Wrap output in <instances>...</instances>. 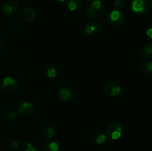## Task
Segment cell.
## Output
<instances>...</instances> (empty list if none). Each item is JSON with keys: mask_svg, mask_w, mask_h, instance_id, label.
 <instances>
[{"mask_svg": "<svg viewBox=\"0 0 152 151\" xmlns=\"http://www.w3.org/2000/svg\"><path fill=\"white\" fill-rule=\"evenodd\" d=\"M122 91L120 86L117 83L114 81H110L108 82L104 87V92L108 96L111 97H116L119 96Z\"/></svg>", "mask_w": 152, "mask_h": 151, "instance_id": "6", "label": "cell"}, {"mask_svg": "<svg viewBox=\"0 0 152 151\" xmlns=\"http://www.w3.org/2000/svg\"><path fill=\"white\" fill-rule=\"evenodd\" d=\"M45 73L48 78H53L57 75V69L56 67L52 65H48L45 67Z\"/></svg>", "mask_w": 152, "mask_h": 151, "instance_id": "18", "label": "cell"}, {"mask_svg": "<svg viewBox=\"0 0 152 151\" xmlns=\"http://www.w3.org/2000/svg\"><path fill=\"white\" fill-rule=\"evenodd\" d=\"M108 22L113 27H119L125 22V15L121 10H115L110 12L108 15Z\"/></svg>", "mask_w": 152, "mask_h": 151, "instance_id": "5", "label": "cell"}, {"mask_svg": "<svg viewBox=\"0 0 152 151\" xmlns=\"http://www.w3.org/2000/svg\"><path fill=\"white\" fill-rule=\"evenodd\" d=\"M22 28H23V25L20 22H17L15 25V30H22Z\"/></svg>", "mask_w": 152, "mask_h": 151, "instance_id": "24", "label": "cell"}, {"mask_svg": "<svg viewBox=\"0 0 152 151\" xmlns=\"http://www.w3.org/2000/svg\"><path fill=\"white\" fill-rule=\"evenodd\" d=\"M22 151H38V145L32 141H26L22 145Z\"/></svg>", "mask_w": 152, "mask_h": 151, "instance_id": "14", "label": "cell"}, {"mask_svg": "<svg viewBox=\"0 0 152 151\" xmlns=\"http://www.w3.org/2000/svg\"><path fill=\"white\" fill-rule=\"evenodd\" d=\"M124 132V127L119 121L113 122L108 127L106 130V137L110 140H118Z\"/></svg>", "mask_w": 152, "mask_h": 151, "instance_id": "3", "label": "cell"}, {"mask_svg": "<svg viewBox=\"0 0 152 151\" xmlns=\"http://www.w3.org/2000/svg\"><path fill=\"white\" fill-rule=\"evenodd\" d=\"M59 144L55 141H48L44 145L42 151H59Z\"/></svg>", "mask_w": 152, "mask_h": 151, "instance_id": "17", "label": "cell"}, {"mask_svg": "<svg viewBox=\"0 0 152 151\" xmlns=\"http://www.w3.org/2000/svg\"><path fill=\"white\" fill-rule=\"evenodd\" d=\"M62 4L71 11H77L83 7V3L80 0H65Z\"/></svg>", "mask_w": 152, "mask_h": 151, "instance_id": "12", "label": "cell"}, {"mask_svg": "<svg viewBox=\"0 0 152 151\" xmlns=\"http://www.w3.org/2000/svg\"><path fill=\"white\" fill-rule=\"evenodd\" d=\"M7 118L10 120L16 119V118H18V113L14 110L10 111V112L8 113V114H7Z\"/></svg>", "mask_w": 152, "mask_h": 151, "instance_id": "22", "label": "cell"}, {"mask_svg": "<svg viewBox=\"0 0 152 151\" xmlns=\"http://www.w3.org/2000/svg\"><path fill=\"white\" fill-rule=\"evenodd\" d=\"M85 1H91V0H85Z\"/></svg>", "mask_w": 152, "mask_h": 151, "instance_id": "27", "label": "cell"}, {"mask_svg": "<svg viewBox=\"0 0 152 151\" xmlns=\"http://www.w3.org/2000/svg\"><path fill=\"white\" fill-rule=\"evenodd\" d=\"M105 10V7L103 2L99 0H94L87 7L86 14L91 19H99L103 16Z\"/></svg>", "mask_w": 152, "mask_h": 151, "instance_id": "1", "label": "cell"}, {"mask_svg": "<svg viewBox=\"0 0 152 151\" xmlns=\"http://www.w3.org/2000/svg\"><path fill=\"white\" fill-rule=\"evenodd\" d=\"M99 1H102V0H99Z\"/></svg>", "mask_w": 152, "mask_h": 151, "instance_id": "28", "label": "cell"}, {"mask_svg": "<svg viewBox=\"0 0 152 151\" xmlns=\"http://www.w3.org/2000/svg\"><path fill=\"white\" fill-rule=\"evenodd\" d=\"M127 4L126 0H114L113 1V5H114L115 10H121L122 9H124Z\"/></svg>", "mask_w": 152, "mask_h": 151, "instance_id": "19", "label": "cell"}, {"mask_svg": "<svg viewBox=\"0 0 152 151\" xmlns=\"http://www.w3.org/2000/svg\"><path fill=\"white\" fill-rule=\"evenodd\" d=\"M34 106L31 102L25 101L21 103L17 107V113H21L23 115H29L34 113Z\"/></svg>", "mask_w": 152, "mask_h": 151, "instance_id": "9", "label": "cell"}, {"mask_svg": "<svg viewBox=\"0 0 152 151\" xmlns=\"http://www.w3.org/2000/svg\"><path fill=\"white\" fill-rule=\"evenodd\" d=\"M19 16L23 22H32L35 19L36 12L31 7H25L19 10Z\"/></svg>", "mask_w": 152, "mask_h": 151, "instance_id": "8", "label": "cell"}, {"mask_svg": "<svg viewBox=\"0 0 152 151\" xmlns=\"http://www.w3.org/2000/svg\"><path fill=\"white\" fill-rule=\"evenodd\" d=\"M151 33H152V29H151V23H149V25H148V27H147L146 28V35L148 36L150 38H152Z\"/></svg>", "mask_w": 152, "mask_h": 151, "instance_id": "23", "label": "cell"}, {"mask_svg": "<svg viewBox=\"0 0 152 151\" xmlns=\"http://www.w3.org/2000/svg\"><path fill=\"white\" fill-rule=\"evenodd\" d=\"M57 1H62V2H63L64 1H65V0H57Z\"/></svg>", "mask_w": 152, "mask_h": 151, "instance_id": "26", "label": "cell"}, {"mask_svg": "<svg viewBox=\"0 0 152 151\" xmlns=\"http://www.w3.org/2000/svg\"><path fill=\"white\" fill-rule=\"evenodd\" d=\"M130 8L134 13L137 14L146 13L151 9L152 0H130Z\"/></svg>", "mask_w": 152, "mask_h": 151, "instance_id": "2", "label": "cell"}, {"mask_svg": "<svg viewBox=\"0 0 152 151\" xmlns=\"http://www.w3.org/2000/svg\"><path fill=\"white\" fill-rule=\"evenodd\" d=\"M140 54L143 58H150L152 56V43L145 44L140 50Z\"/></svg>", "mask_w": 152, "mask_h": 151, "instance_id": "16", "label": "cell"}, {"mask_svg": "<svg viewBox=\"0 0 152 151\" xmlns=\"http://www.w3.org/2000/svg\"><path fill=\"white\" fill-rule=\"evenodd\" d=\"M106 136L104 135L103 133H96V134L94 135L93 139L96 143L99 144H102L105 143V141H106Z\"/></svg>", "mask_w": 152, "mask_h": 151, "instance_id": "20", "label": "cell"}, {"mask_svg": "<svg viewBox=\"0 0 152 151\" xmlns=\"http://www.w3.org/2000/svg\"><path fill=\"white\" fill-rule=\"evenodd\" d=\"M100 25L94 21L87 22L84 26L85 33L86 35L89 36H94L98 35L100 32Z\"/></svg>", "mask_w": 152, "mask_h": 151, "instance_id": "7", "label": "cell"}, {"mask_svg": "<svg viewBox=\"0 0 152 151\" xmlns=\"http://www.w3.org/2000/svg\"><path fill=\"white\" fill-rule=\"evenodd\" d=\"M19 3L16 0H8L4 4L2 10L5 14L13 15L19 10Z\"/></svg>", "mask_w": 152, "mask_h": 151, "instance_id": "10", "label": "cell"}, {"mask_svg": "<svg viewBox=\"0 0 152 151\" xmlns=\"http://www.w3.org/2000/svg\"><path fill=\"white\" fill-rule=\"evenodd\" d=\"M57 96L60 100L67 102L72 99L73 91L71 88L67 87H62L59 89L57 92Z\"/></svg>", "mask_w": 152, "mask_h": 151, "instance_id": "11", "label": "cell"}, {"mask_svg": "<svg viewBox=\"0 0 152 151\" xmlns=\"http://www.w3.org/2000/svg\"><path fill=\"white\" fill-rule=\"evenodd\" d=\"M7 144H8V146L10 149L15 150L16 148H18L19 147V143L17 142V141L16 139H13V138H10L7 141Z\"/></svg>", "mask_w": 152, "mask_h": 151, "instance_id": "21", "label": "cell"}, {"mask_svg": "<svg viewBox=\"0 0 152 151\" xmlns=\"http://www.w3.org/2000/svg\"><path fill=\"white\" fill-rule=\"evenodd\" d=\"M41 133L43 137L46 138L48 139H51L54 137L55 130L53 129V127H50V126H47V127H45L42 129Z\"/></svg>", "mask_w": 152, "mask_h": 151, "instance_id": "15", "label": "cell"}, {"mask_svg": "<svg viewBox=\"0 0 152 151\" xmlns=\"http://www.w3.org/2000/svg\"><path fill=\"white\" fill-rule=\"evenodd\" d=\"M18 81L16 78L7 76L2 80L0 84V88L5 93H13L18 88Z\"/></svg>", "mask_w": 152, "mask_h": 151, "instance_id": "4", "label": "cell"}, {"mask_svg": "<svg viewBox=\"0 0 152 151\" xmlns=\"http://www.w3.org/2000/svg\"><path fill=\"white\" fill-rule=\"evenodd\" d=\"M139 71L144 75L151 73L152 71V62L151 60H145L141 62L139 65Z\"/></svg>", "mask_w": 152, "mask_h": 151, "instance_id": "13", "label": "cell"}, {"mask_svg": "<svg viewBox=\"0 0 152 151\" xmlns=\"http://www.w3.org/2000/svg\"><path fill=\"white\" fill-rule=\"evenodd\" d=\"M4 40H3L2 38H0V47H1L2 46H4Z\"/></svg>", "mask_w": 152, "mask_h": 151, "instance_id": "25", "label": "cell"}]
</instances>
